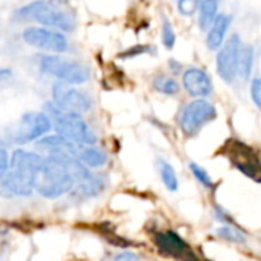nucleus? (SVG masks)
Instances as JSON below:
<instances>
[{
  "label": "nucleus",
  "instance_id": "cd10ccee",
  "mask_svg": "<svg viewBox=\"0 0 261 261\" xmlns=\"http://www.w3.org/2000/svg\"><path fill=\"white\" fill-rule=\"evenodd\" d=\"M11 79V71L10 69H0V80Z\"/></svg>",
  "mask_w": 261,
  "mask_h": 261
},
{
  "label": "nucleus",
  "instance_id": "4be33fe9",
  "mask_svg": "<svg viewBox=\"0 0 261 261\" xmlns=\"http://www.w3.org/2000/svg\"><path fill=\"white\" fill-rule=\"evenodd\" d=\"M189 169H191V172L194 174V177H195L204 188H212V186H214L212 178L209 177V174H207L206 169H203V168L198 166L197 163H191V165H189Z\"/></svg>",
  "mask_w": 261,
  "mask_h": 261
},
{
  "label": "nucleus",
  "instance_id": "9d476101",
  "mask_svg": "<svg viewBox=\"0 0 261 261\" xmlns=\"http://www.w3.org/2000/svg\"><path fill=\"white\" fill-rule=\"evenodd\" d=\"M229 157L240 172L256 181H261V165L252 148L240 142H230Z\"/></svg>",
  "mask_w": 261,
  "mask_h": 261
},
{
  "label": "nucleus",
  "instance_id": "423d86ee",
  "mask_svg": "<svg viewBox=\"0 0 261 261\" xmlns=\"http://www.w3.org/2000/svg\"><path fill=\"white\" fill-rule=\"evenodd\" d=\"M217 118L215 106L206 98H197L189 101L180 112L178 124L186 137H194L200 129Z\"/></svg>",
  "mask_w": 261,
  "mask_h": 261
},
{
  "label": "nucleus",
  "instance_id": "0eeeda50",
  "mask_svg": "<svg viewBox=\"0 0 261 261\" xmlns=\"http://www.w3.org/2000/svg\"><path fill=\"white\" fill-rule=\"evenodd\" d=\"M27 45L43 51L45 54H65L69 51V40L65 33L46 27H27L22 31Z\"/></svg>",
  "mask_w": 261,
  "mask_h": 261
},
{
  "label": "nucleus",
  "instance_id": "393cba45",
  "mask_svg": "<svg viewBox=\"0 0 261 261\" xmlns=\"http://www.w3.org/2000/svg\"><path fill=\"white\" fill-rule=\"evenodd\" d=\"M250 97L253 103L261 109V79H253L250 83Z\"/></svg>",
  "mask_w": 261,
  "mask_h": 261
},
{
  "label": "nucleus",
  "instance_id": "7ed1b4c3",
  "mask_svg": "<svg viewBox=\"0 0 261 261\" xmlns=\"http://www.w3.org/2000/svg\"><path fill=\"white\" fill-rule=\"evenodd\" d=\"M43 111L48 114V117L53 123V129L56 130L57 136H60L69 142L80 143V145L97 143V137L94 134V130L91 129L88 121L83 118V114L65 111V109L59 108L57 105H54L51 100L48 103H45Z\"/></svg>",
  "mask_w": 261,
  "mask_h": 261
},
{
  "label": "nucleus",
  "instance_id": "2eb2a0df",
  "mask_svg": "<svg viewBox=\"0 0 261 261\" xmlns=\"http://www.w3.org/2000/svg\"><path fill=\"white\" fill-rule=\"evenodd\" d=\"M230 22H232L230 16H227V14H217L215 20L212 22V25L207 30L206 45H207L209 49L215 51V49H218L223 45Z\"/></svg>",
  "mask_w": 261,
  "mask_h": 261
},
{
  "label": "nucleus",
  "instance_id": "f257e3e1",
  "mask_svg": "<svg viewBox=\"0 0 261 261\" xmlns=\"http://www.w3.org/2000/svg\"><path fill=\"white\" fill-rule=\"evenodd\" d=\"M45 155L27 151V149H14L10 155V166L5 177L0 180V186L10 195L28 197L34 192L36 177L42 168Z\"/></svg>",
  "mask_w": 261,
  "mask_h": 261
},
{
  "label": "nucleus",
  "instance_id": "dca6fc26",
  "mask_svg": "<svg viewBox=\"0 0 261 261\" xmlns=\"http://www.w3.org/2000/svg\"><path fill=\"white\" fill-rule=\"evenodd\" d=\"M198 25L201 31L209 30L218 14V0H201L198 5Z\"/></svg>",
  "mask_w": 261,
  "mask_h": 261
},
{
  "label": "nucleus",
  "instance_id": "f8f14e48",
  "mask_svg": "<svg viewBox=\"0 0 261 261\" xmlns=\"http://www.w3.org/2000/svg\"><path fill=\"white\" fill-rule=\"evenodd\" d=\"M181 85L189 95L197 98H206L212 92V80L200 68H188L181 75Z\"/></svg>",
  "mask_w": 261,
  "mask_h": 261
},
{
  "label": "nucleus",
  "instance_id": "39448f33",
  "mask_svg": "<svg viewBox=\"0 0 261 261\" xmlns=\"http://www.w3.org/2000/svg\"><path fill=\"white\" fill-rule=\"evenodd\" d=\"M39 68L49 77L68 85H83L89 80V69L80 62L60 57V54H43L39 57Z\"/></svg>",
  "mask_w": 261,
  "mask_h": 261
},
{
  "label": "nucleus",
  "instance_id": "f3484780",
  "mask_svg": "<svg viewBox=\"0 0 261 261\" xmlns=\"http://www.w3.org/2000/svg\"><path fill=\"white\" fill-rule=\"evenodd\" d=\"M152 86L157 92L165 94V95H177L180 91V85L178 82L166 74H159L155 75V79L152 80Z\"/></svg>",
  "mask_w": 261,
  "mask_h": 261
},
{
  "label": "nucleus",
  "instance_id": "9b49d317",
  "mask_svg": "<svg viewBox=\"0 0 261 261\" xmlns=\"http://www.w3.org/2000/svg\"><path fill=\"white\" fill-rule=\"evenodd\" d=\"M218 51L217 56V71L226 83H232L237 77V63L241 42L238 36H232Z\"/></svg>",
  "mask_w": 261,
  "mask_h": 261
},
{
  "label": "nucleus",
  "instance_id": "c756f323",
  "mask_svg": "<svg viewBox=\"0 0 261 261\" xmlns=\"http://www.w3.org/2000/svg\"><path fill=\"white\" fill-rule=\"evenodd\" d=\"M5 241V237H4V233L0 232V247H2V243Z\"/></svg>",
  "mask_w": 261,
  "mask_h": 261
},
{
  "label": "nucleus",
  "instance_id": "f03ea898",
  "mask_svg": "<svg viewBox=\"0 0 261 261\" xmlns=\"http://www.w3.org/2000/svg\"><path fill=\"white\" fill-rule=\"evenodd\" d=\"M14 19L17 22L43 25L62 33H71L75 28L74 16L66 11L63 5L54 4L51 0H34L31 4L23 5L16 11Z\"/></svg>",
  "mask_w": 261,
  "mask_h": 261
},
{
  "label": "nucleus",
  "instance_id": "1a4fd4ad",
  "mask_svg": "<svg viewBox=\"0 0 261 261\" xmlns=\"http://www.w3.org/2000/svg\"><path fill=\"white\" fill-rule=\"evenodd\" d=\"M51 94H53L51 101L65 111L85 114L92 109V98L88 95V92L75 88L74 85L56 82L53 85Z\"/></svg>",
  "mask_w": 261,
  "mask_h": 261
},
{
  "label": "nucleus",
  "instance_id": "bb28decb",
  "mask_svg": "<svg viewBox=\"0 0 261 261\" xmlns=\"http://www.w3.org/2000/svg\"><path fill=\"white\" fill-rule=\"evenodd\" d=\"M114 261H139V259H137V256L134 253H130V252H121V253H118L114 258Z\"/></svg>",
  "mask_w": 261,
  "mask_h": 261
},
{
  "label": "nucleus",
  "instance_id": "ddd939ff",
  "mask_svg": "<svg viewBox=\"0 0 261 261\" xmlns=\"http://www.w3.org/2000/svg\"><path fill=\"white\" fill-rule=\"evenodd\" d=\"M155 244L159 246L160 252H163L165 255H171V256H183L189 252L186 241L172 230L157 233Z\"/></svg>",
  "mask_w": 261,
  "mask_h": 261
},
{
  "label": "nucleus",
  "instance_id": "c85d7f7f",
  "mask_svg": "<svg viewBox=\"0 0 261 261\" xmlns=\"http://www.w3.org/2000/svg\"><path fill=\"white\" fill-rule=\"evenodd\" d=\"M185 261H203V259H198L192 252H188L186 253V258H185Z\"/></svg>",
  "mask_w": 261,
  "mask_h": 261
},
{
  "label": "nucleus",
  "instance_id": "412c9836",
  "mask_svg": "<svg viewBox=\"0 0 261 261\" xmlns=\"http://www.w3.org/2000/svg\"><path fill=\"white\" fill-rule=\"evenodd\" d=\"M201 0H177V8L180 11L181 16H194L198 10V5H200Z\"/></svg>",
  "mask_w": 261,
  "mask_h": 261
},
{
  "label": "nucleus",
  "instance_id": "5701e85b",
  "mask_svg": "<svg viewBox=\"0 0 261 261\" xmlns=\"http://www.w3.org/2000/svg\"><path fill=\"white\" fill-rule=\"evenodd\" d=\"M218 235L223 237L224 240H229V241H235V243H244V235L238 230V229H233V227H221L218 229Z\"/></svg>",
  "mask_w": 261,
  "mask_h": 261
},
{
  "label": "nucleus",
  "instance_id": "6ab92c4d",
  "mask_svg": "<svg viewBox=\"0 0 261 261\" xmlns=\"http://www.w3.org/2000/svg\"><path fill=\"white\" fill-rule=\"evenodd\" d=\"M159 171H160V177H162V181L166 186V189L171 192H175L178 189V178H177V174H175V169L172 168V165L165 160H160Z\"/></svg>",
  "mask_w": 261,
  "mask_h": 261
},
{
  "label": "nucleus",
  "instance_id": "20e7f679",
  "mask_svg": "<svg viewBox=\"0 0 261 261\" xmlns=\"http://www.w3.org/2000/svg\"><path fill=\"white\" fill-rule=\"evenodd\" d=\"M72 189L74 177L69 169L59 159L46 154L36 177L34 191H37L45 198H59Z\"/></svg>",
  "mask_w": 261,
  "mask_h": 261
},
{
  "label": "nucleus",
  "instance_id": "aec40b11",
  "mask_svg": "<svg viewBox=\"0 0 261 261\" xmlns=\"http://www.w3.org/2000/svg\"><path fill=\"white\" fill-rule=\"evenodd\" d=\"M175 42H177L175 31H174L171 22L165 17L162 22V43L166 49H172L175 46Z\"/></svg>",
  "mask_w": 261,
  "mask_h": 261
},
{
  "label": "nucleus",
  "instance_id": "4468645a",
  "mask_svg": "<svg viewBox=\"0 0 261 261\" xmlns=\"http://www.w3.org/2000/svg\"><path fill=\"white\" fill-rule=\"evenodd\" d=\"M75 157L89 169L103 168L108 163V154L100 146L94 145H79Z\"/></svg>",
  "mask_w": 261,
  "mask_h": 261
},
{
  "label": "nucleus",
  "instance_id": "a878e982",
  "mask_svg": "<svg viewBox=\"0 0 261 261\" xmlns=\"http://www.w3.org/2000/svg\"><path fill=\"white\" fill-rule=\"evenodd\" d=\"M8 166H10V154L7 151V148L0 143V180L5 177Z\"/></svg>",
  "mask_w": 261,
  "mask_h": 261
},
{
  "label": "nucleus",
  "instance_id": "a211bd4d",
  "mask_svg": "<svg viewBox=\"0 0 261 261\" xmlns=\"http://www.w3.org/2000/svg\"><path fill=\"white\" fill-rule=\"evenodd\" d=\"M252 63H253V51L250 46H243L240 48L238 53V63H237V75L241 79H247L252 71Z\"/></svg>",
  "mask_w": 261,
  "mask_h": 261
},
{
  "label": "nucleus",
  "instance_id": "b1692460",
  "mask_svg": "<svg viewBox=\"0 0 261 261\" xmlns=\"http://www.w3.org/2000/svg\"><path fill=\"white\" fill-rule=\"evenodd\" d=\"M151 46L149 45H137V46H133V48H127L124 49L123 53L118 54L120 59H134L136 56H142V54H148L151 53Z\"/></svg>",
  "mask_w": 261,
  "mask_h": 261
},
{
  "label": "nucleus",
  "instance_id": "6e6552de",
  "mask_svg": "<svg viewBox=\"0 0 261 261\" xmlns=\"http://www.w3.org/2000/svg\"><path fill=\"white\" fill-rule=\"evenodd\" d=\"M51 129H53V123L45 111H40V112L31 111L20 117L14 129L13 140L17 145L36 143L37 140L49 134Z\"/></svg>",
  "mask_w": 261,
  "mask_h": 261
}]
</instances>
